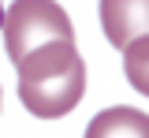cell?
I'll use <instances>...</instances> for the list:
<instances>
[{"mask_svg":"<svg viewBox=\"0 0 149 138\" xmlns=\"http://www.w3.org/2000/svg\"><path fill=\"white\" fill-rule=\"evenodd\" d=\"M19 71V101L37 119L67 116L86 93V63L74 41H56L37 49L15 67Z\"/></svg>","mask_w":149,"mask_h":138,"instance_id":"obj_1","label":"cell"},{"mask_svg":"<svg viewBox=\"0 0 149 138\" xmlns=\"http://www.w3.org/2000/svg\"><path fill=\"white\" fill-rule=\"evenodd\" d=\"M0 30H4V49H8L15 67L45 45L74 41V26L56 0H15L4 11Z\"/></svg>","mask_w":149,"mask_h":138,"instance_id":"obj_2","label":"cell"},{"mask_svg":"<svg viewBox=\"0 0 149 138\" xmlns=\"http://www.w3.org/2000/svg\"><path fill=\"white\" fill-rule=\"evenodd\" d=\"M101 26L116 49L149 38V0H101Z\"/></svg>","mask_w":149,"mask_h":138,"instance_id":"obj_3","label":"cell"},{"mask_svg":"<svg viewBox=\"0 0 149 138\" xmlns=\"http://www.w3.org/2000/svg\"><path fill=\"white\" fill-rule=\"evenodd\" d=\"M86 138H149V116L127 105L104 108L90 119Z\"/></svg>","mask_w":149,"mask_h":138,"instance_id":"obj_4","label":"cell"},{"mask_svg":"<svg viewBox=\"0 0 149 138\" xmlns=\"http://www.w3.org/2000/svg\"><path fill=\"white\" fill-rule=\"evenodd\" d=\"M123 75L138 93L149 97V38H138L123 49Z\"/></svg>","mask_w":149,"mask_h":138,"instance_id":"obj_5","label":"cell"},{"mask_svg":"<svg viewBox=\"0 0 149 138\" xmlns=\"http://www.w3.org/2000/svg\"><path fill=\"white\" fill-rule=\"evenodd\" d=\"M0 26H4V4H0Z\"/></svg>","mask_w":149,"mask_h":138,"instance_id":"obj_6","label":"cell"}]
</instances>
